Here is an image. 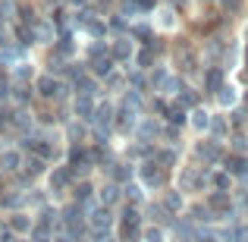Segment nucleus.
<instances>
[{
	"label": "nucleus",
	"mask_w": 248,
	"mask_h": 242,
	"mask_svg": "<svg viewBox=\"0 0 248 242\" xmlns=\"http://www.w3.org/2000/svg\"><path fill=\"white\" fill-rule=\"evenodd\" d=\"M10 226H13L16 233H29V230H31V217L25 220V214H13V217H10Z\"/></svg>",
	"instance_id": "f257e3e1"
},
{
	"label": "nucleus",
	"mask_w": 248,
	"mask_h": 242,
	"mask_svg": "<svg viewBox=\"0 0 248 242\" xmlns=\"http://www.w3.org/2000/svg\"><path fill=\"white\" fill-rule=\"evenodd\" d=\"M141 239H145V242H167V233L160 230V226H145Z\"/></svg>",
	"instance_id": "f03ea898"
},
{
	"label": "nucleus",
	"mask_w": 248,
	"mask_h": 242,
	"mask_svg": "<svg viewBox=\"0 0 248 242\" xmlns=\"http://www.w3.org/2000/svg\"><path fill=\"white\" fill-rule=\"evenodd\" d=\"M214 186H217V192H230L232 176L230 173H214Z\"/></svg>",
	"instance_id": "7ed1b4c3"
},
{
	"label": "nucleus",
	"mask_w": 248,
	"mask_h": 242,
	"mask_svg": "<svg viewBox=\"0 0 248 242\" xmlns=\"http://www.w3.org/2000/svg\"><path fill=\"white\" fill-rule=\"evenodd\" d=\"M164 205H167V208H170L173 214H179V211H182V195H176V192L164 195Z\"/></svg>",
	"instance_id": "20e7f679"
},
{
	"label": "nucleus",
	"mask_w": 248,
	"mask_h": 242,
	"mask_svg": "<svg viewBox=\"0 0 248 242\" xmlns=\"http://www.w3.org/2000/svg\"><path fill=\"white\" fill-rule=\"evenodd\" d=\"M192 126L195 129H207V126H211V120H207L204 110H195V113H192Z\"/></svg>",
	"instance_id": "39448f33"
},
{
	"label": "nucleus",
	"mask_w": 248,
	"mask_h": 242,
	"mask_svg": "<svg viewBox=\"0 0 248 242\" xmlns=\"http://www.w3.org/2000/svg\"><path fill=\"white\" fill-rule=\"evenodd\" d=\"M220 104H236V88H220Z\"/></svg>",
	"instance_id": "423d86ee"
},
{
	"label": "nucleus",
	"mask_w": 248,
	"mask_h": 242,
	"mask_svg": "<svg viewBox=\"0 0 248 242\" xmlns=\"http://www.w3.org/2000/svg\"><path fill=\"white\" fill-rule=\"evenodd\" d=\"M232 148H236V154H245L248 151V139H245V135H239V139L232 142Z\"/></svg>",
	"instance_id": "0eeeda50"
},
{
	"label": "nucleus",
	"mask_w": 248,
	"mask_h": 242,
	"mask_svg": "<svg viewBox=\"0 0 248 242\" xmlns=\"http://www.w3.org/2000/svg\"><path fill=\"white\" fill-rule=\"evenodd\" d=\"M211 126H214V132H217V135H226V129H230V126H226V120H220V116L211 123Z\"/></svg>",
	"instance_id": "6e6552de"
},
{
	"label": "nucleus",
	"mask_w": 248,
	"mask_h": 242,
	"mask_svg": "<svg viewBox=\"0 0 248 242\" xmlns=\"http://www.w3.org/2000/svg\"><path fill=\"white\" fill-rule=\"evenodd\" d=\"M207 85H211V88H220V73H211V76H207Z\"/></svg>",
	"instance_id": "1a4fd4ad"
}]
</instances>
